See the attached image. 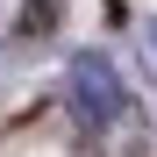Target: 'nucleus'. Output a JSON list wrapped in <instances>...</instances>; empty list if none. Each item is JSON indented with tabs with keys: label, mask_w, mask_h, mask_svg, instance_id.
I'll use <instances>...</instances> for the list:
<instances>
[{
	"label": "nucleus",
	"mask_w": 157,
	"mask_h": 157,
	"mask_svg": "<svg viewBox=\"0 0 157 157\" xmlns=\"http://www.w3.org/2000/svg\"><path fill=\"white\" fill-rule=\"evenodd\" d=\"M50 29H57V0H21L14 36H21V43H36V36H50Z\"/></svg>",
	"instance_id": "obj_2"
},
{
	"label": "nucleus",
	"mask_w": 157,
	"mask_h": 157,
	"mask_svg": "<svg viewBox=\"0 0 157 157\" xmlns=\"http://www.w3.org/2000/svg\"><path fill=\"white\" fill-rule=\"evenodd\" d=\"M64 100H71V114L86 121V128H114V121L128 114V86H121L114 57H100V50H78V57H71Z\"/></svg>",
	"instance_id": "obj_1"
}]
</instances>
